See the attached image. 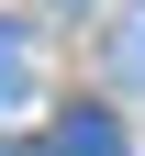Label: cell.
Masks as SVG:
<instances>
[{"instance_id":"cell-1","label":"cell","mask_w":145,"mask_h":156,"mask_svg":"<svg viewBox=\"0 0 145 156\" xmlns=\"http://www.w3.org/2000/svg\"><path fill=\"white\" fill-rule=\"evenodd\" d=\"M45 156H123V123H112V112H100V101H78L67 123L45 134Z\"/></svg>"},{"instance_id":"cell-2","label":"cell","mask_w":145,"mask_h":156,"mask_svg":"<svg viewBox=\"0 0 145 156\" xmlns=\"http://www.w3.org/2000/svg\"><path fill=\"white\" fill-rule=\"evenodd\" d=\"M23 89H34V34L0 23V101H23Z\"/></svg>"},{"instance_id":"cell-3","label":"cell","mask_w":145,"mask_h":156,"mask_svg":"<svg viewBox=\"0 0 145 156\" xmlns=\"http://www.w3.org/2000/svg\"><path fill=\"white\" fill-rule=\"evenodd\" d=\"M0 156H34V145H0Z\"/></svg>"}]
</instances>
